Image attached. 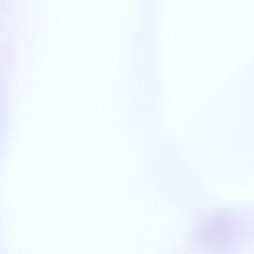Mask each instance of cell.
Masks as SVG:
<instances>
[{
  "label": "cell",
  "instance_id": "cell-1",
  "mask_svg": "<svg viewBox=\"0 0 254 254\" xmlns=\"http://www.w3.org/2000/svg\"><path fill=\"white\" fill-rule=\"evenodd\" d=\"M237 225L229 218H216L208 224L204 230L203 239L208 240V243L223 245L235 237L238 229Z\"/></svg>",
  "mask_w": 254,
  "mask_h": 254
}]
</instances>
